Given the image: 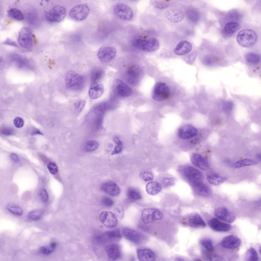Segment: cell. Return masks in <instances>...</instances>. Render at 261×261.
<instances>
[{
  "label": "cell",
  "instance_id": "1",
  "mask_svg": "<svg viewBox=\"0 0 261 261\" xmlns=\"http://www.w3.org/2000/svg\"><path fill=\"white\" fill-rule=\"evenodd\" d=\"M65 80L67 88L70 90L74 91L82 89L85 83L84 77L73 71H70L66 73Z\"/></svg>",
  "mask_w": 261,
  "mask_h": 261
},
{
  "label": "cell",
  "instance_id": "2",
  "mask_svg": "<svg viewBox=\"0 0 261 261\" xmlns=\"http://www.w3.org/2000/svg\"><path fill=\"white\" fill-rule=\"evenodd\" d=\"M257 35L254 31L245 29L240 31L236 36L238 43L241 46L249 47L253 46L257 42Z\"/></svg>",
  "mask_w": 261,
  "mask_h": 261
},
{
  "label": "cell",
  "instance_id": "3",
  "mask_svg": "<svg viewBox=\"0 0 261 261\" xmlns=\"http://www.w3.org/2000/svg\"><path fill=\"white\" fill-rule=\"evenodd\" d=\"M132 45L135 48L144 51L152 52L157 50L159 46L158 40L154 38L147 39H135L132 42Z\"/></svg>",
  "mask_w": 261,
  "mask_h": 261
},
{
  "label": "cell",
  "instance_id": "4",
  "mask_svg": "<svg viewBox=\"0 0 261 261\" xmlns=\"http://www.w3.org/2000/svg\"><path fill=\"white\" fill-rule=\"evenodd\" d=\"M66 13V10L64 7L61 5H55L46 12L45 17L50 22H59L64 19Z\"/></svg>",
  "mask_w": 261,
  "mask_h": 261
},
{
  "label": "cell",
  "instance_id": "5",
  "mask_svg": "<svg viewBox=\"0 0 261 261\" xmlns=\"http://www.w3.org/2000/svg\"><path fill=\"white\" fill-rule=\"evenodd\" d=\"M90 9L86 4H80L75 6L70 10L69 15L73 20L81 21L84 20L88 16Z\"/></svg>",
  "mask_w": 261,
  "mask_h": 261
},
{
  "label": "cell",
  "instance_id": "6",
  "mask_svg": "<svg viewBox=\"0 0 261 261\" xmlns=\"http://www.w3.org/2000/svg\"><path fill=\"white\" fill-rule=\"evenodd\" d=\"M32 32L29 28L24 27L19 30L17 41L20 45L25 49L31 48L33 45Z\"/></svg>",
  "mask_w": 261,
  "mask_h": 261
},
{
  "label": "cell",
  "instance_id": "7",
  "mask_svg": "<svg viewBox=\"0 0 261 261\" xmlns=\"http://www.w3.org/2000/svg\"><path fill=\"white\" fill-rule=\"evenodd\" d=\"M169 95V89L166 84L163 82H158L154 86L152 97L154 100L161 101L168 98Z\"/></svg>",
  "mask_w": 261,
  "mask_h": 261
},
{
  "label": "cell",
  "instance_id": "8",
  "mask_svg": "<svg viewBox=\"0 0 261 261\" xmlns=\"http://www.w3.org/2000/svg\"><path fill=\"white\" fill-rule=\"evenodd\" d=\"M141 67L137 64H134L129 67L126 71V76L128 82L132 85L138 84L140 81L142 74Z\"/></svg>",
  "mask_w": 261,
  "mask_h": 261
},
{
  "label": "cell",
  "instance_id": "9",
  "mask_svg": "<svg viewBox=\"0 0 261 261\" xmlns=\"http://www.w3.org/2000/svg\"><path fill=\"white\" fill-rule=\"evenodd\" d=\"M184 224L191 227H204L206 224L201 217L198 214L193 213L185 216L182 220Z\"/></svg>",
  "mask_w": 261,
  "mask_h": 261
},
{
  "label": "cell",
  "instance_id": "10",
  "mask_svg": "<svg viewBox=\"0 0 261 261\" xmlns=\"http://www.w3.org/2000/svg\"><path fill=\"white\" fill-rule=\"evenodd\" d=\"M141 217L143 223L148 224L161 219L163 215L160 211L157 209L145 208L142 211Z\"/></svg>",
  "mask_w": 261,
  "mask_h": 261
},
{
  "label": "cell",
  "instance_id": "11",
  "mask_svg": "<svg viewBox=\"0 0 261 261\" xmlns=\"http://www.w3.org/2000/svg\"><path fill=\"white\" fill-rule=\"evenodd\" d=\"M116 50L114 47L103 46L99 49L97 54L99 60L103 63H107L111 61L115 57Z\"/></svg>",
  "mask_w": 261,
  "mask_h": 261
},
{
  "label": "cell",
  "instance_id": "12",
  "mask_svg": "<svg viewBox=\"0 0 261 261\" xmlns=\"http://www.w3.org/2000/svg\"><path fill=\"white\" fill-rule=\"evenodd\" d=\"M113 11L114 14L119 18L124 20L131 19L133 16V13L131 9L127 5L118 3L113 7Z\"/></svg>",
  "mask_w": 261,
  "mask_h": 261
},
{
  "label": "cell",
  "instance_id": "13",
  "mask_svg": "<svg viewBox=\"0 0 261 261\" xmlns=\"http://www.w3.org/2000/svg\"><path fill=\"white\" fill-rule=\"evenodd\" d=\"M113 89L119 96L122 97L129 96L132 93L131 88L126 83L118 79L114 80L113 82Z\"/></svg>",
  "mask_w": 261,
  "mask_h": 261
},
{
  "label": "cell",
  "instance_id": "14",
  "mask_svg": "<svg viewBox=\"0 0 261 261\" xmlns=\"http://www.w3.org/2000/svg\"><path fill=\"white\" fill-rule=\"evenodd\" d=\"M99 218L103 225L109 228L114 227L118 223L116 216L110 211L102 212L99 215Z\"/></svg>",
  "mask_w": 261,
  "mask_h": 261
},
{
  "label": "cell",
  "instance_id": "15",
  "mask_svg": "<svg viewBox=\"0 0 261 261\" xmlns=\"http://www.w3.org/2000/svg\"><path fill=\"white\" fill-rule=\"evenodd\" d=\"M182 173L185 177L191 184L200 181L202 178L201 172L198 170L191 166L185 167L182 170Z\"/></svg>",
  "mask_w": 261,
  "mask_h": 261
},
{
  "label": "cell",
  "instance_id": "16",
  "mask_svg": "<svg viewBox=\"0 0 261 261\" xmlns=\"http://www.w3.org/2000/svg\"><path fill=\"white\" fill-rule=\"evenodd\" d=\"M214 214L219 219L228 223H233L236 219L235 215L227 208L224 207H219L216 209Z\"/></svg>",
  "mask_w": 261,
  "mask_h": 261
},
{
  "label": "cell",
  "instance_id": "17",
  "mask_svg": "<svg viewBox=\"0 0 261 261\" xmlns=\"http://www.w3.org/2000/svg\"><path fill=\"white\" fill-rule=\"evenodd\" d=\"M208 224L213 230L218 232H227L230 230L232 227L229 224L222 222L215 218L210 219Z\"/></svg>",
  "mask_w": 261,
  "mask_h": 261
},
{
  "label": "cell",
  "instance_id": "18",
  "mask_svg": "<svg viewBox=\"0 0 261 261\" xmlns=\"http://www.w3.org/2000/svg\"><path fill=\"white\" fill-rule=\"evenodd\" d=\"M197 129L189 125H184L180 127L178 131V136L182 139H187L193 137L198 133Z\"/></svg>",
  "mask_w": 261,
  "mask_h": 261
},
{
  "label": "cell",
  "instance_id": "19",
  "mask_svg": "<svg viewBox=\"0 0 261 261\" xmlns=\"http://www.w3.org/2000/svg\"><path fill=\"white\" fill-rule=\"evenodd\" d=\"M241 243L240 239L238 237L233 235H230L223 239L221 245L226 249H234L238 248Z\"/></svg>",
  "mask_w": 261,
  "mask_h": 261
},
{
  "label": "cell",
  "instance_id": "20",
  "mask_svg": "<svg viewBox=\"0 0 261 261\" xmlns=\"http://www.w3.org/2000/svg\"><path fill=\"white\" fill-rule=\"evenodd\" d=\"M102 190L108 194L113 196L119 195L121 190L118 185L112 181H108L103 183L101 186Z\"/></svg>",
  "mask_w": 261,
  "mask_h": 261
},
{
  "label": "cell",
  "instance_id": "21",
  "mask_svg": "<svg viewBox=\"0 0 261 261\" xmlns=\"http://www.w3.org/2000/svg\"><path fill=\"white\" fill-rule=\"evenodd\" d=\"M165 16L168 20L174 23L181 21L184 17L183 12L176 8H171L167 10L165 13Z\"/></svg>",
  "mask_w": 261,
  "mask_h": 261
},
{
  "label": "cell",
  "instance_id": "22",
  "mask_svg": "<svg viewBox=\"0 0 261 261\" xmlns=\"http://www.w3.org/2000/svg\"><path fill=\"white\" fill-rule=\"evenodd\" d=\"M195 192L198 195L205 197H209L212 194L210 188L201 181L191 184Z\"/></svg>",
  "mask_w": 261,
  "mask_h": 261
},
{
  "label": "cell",
  "instance_id": "23",
  "mask_svg": "<svg viewBox=\"0 0 261 261\" xmlns=\"http://www.w3.org/2000/svg\"><path fill=\"white\" fill-rule=\"evenodd\" d=\"M191 161L194 166L202 170H206L209 167L207 160L199 153H194L192 154L191 157Z\"/></svg>",
  "mask_w": 261,
  "mask_h": 261
},
{
  "label": "cell",
  "instance_id": "24",
  "mask_svg": "<svg viewBox=\"0 0 261 261\" xmlns=\"http://www.w3.org/2000/svg\"><path fill=\"white\" fill-rule=\"evenodd\" d=\"M122 232L124 236L126 239L135 243H139L142 239L141 234L132 229L125 228L123 229Z\"/></svg>",
  "mask_w": 261,
  "mask_h": 261
},
{
  "label": "cell",
  "instance_id": "25",
  "mask_svg": "<svg viewBox=\"0 0 261 261\" xmlns=\"http://www.w3.org/2000/svg\"><path fill=\"white\" fill-rule=\"evenodd\" d=\"M105 250L108 257L111 260H115L121 256L120 248L117 244H113L108 245L105 247Z\"/></svg>",
  "mask_w": 261,
  "mask_h": 261
},
{
  "label": "cell",
  "instance_id": "26",
  "mask_svg": "<svg viewBox=\"0 0 261 261\" xmlns=\"http://www.w3.org/2000/svg\"><path fill=\"white\" fill-rule=\"evenodd\" d=\"M104 92V88L102 84L94 83L92 84L89 90V95L91 99H96L100 97Z\"/></svg>",
  "mask_w": 261,
  "mask_h": 261
},
{
  "label": "cell",
  "instance_id": "27",
  "mask_svg": "<svg viewBox=\"0 0 261 261\" xmlns=\"http://www.w3.org/2000/svg\"><path fill=\"white\" fill-rule=\"evenodd\" d=\"M137 253L138 259L141 261H152L155 260V254L149 249H138Z\"/></svg>",
  "mask_w": 261,
  "mask_h": 261
},
{
  "label": "cell",
  "instance_id": "28",
  "mask_svg": "<svg viewBox=\"0 0 261 261\" xmlns=\"http://www.w3.org/2000/svg\"><path fill=\"white\" fill-rule=\"evenodd\" d=\"M192 49V46L190 42L187 41H184L178 43L174 51L176 54L182 55L188 53Z\"/></svg>",
  "mask_w": 261,
  "mask_h": 261
},
{
  "label": "cell",
  "instance_id": "29",
  "mask_svg": "<svg viewBox=\"0 0 261 261\" xmlns=\"http://www.w3.org/2000/svg\"><path fill=\"white\" fill-rule=\"evenodd\" d=\"M146 191L149 194L153 195L159 193L161 190L160 184L156 181H153L148 183L146 186Z\"/></svg>",
  "mask_w": 261,
  "mask_h": 261
},
{
  "label": "cell",
  "instance_id": "30",
  "mask_svg": "<svg viewBox=\"0 0 261 261\" xmlns=\"http://www.w3.org/2000/svg\"><path fill=\"white\" fill-rule=\"evenodd\" d=\"M207 179L210 184L217 186L223 183L226 180V178L217 174H212L207 176Z\"/></svg>",
  "mask_w": 261,
  "mask_h": 261
},
{
  "label": "cell",
  "instance_id": "31",
  "mask_svg": "<svg viewBox=\"0 0 261 261\" xmlns=\"http://www.w3.org/2000/svg\"><path fill=\"white\" fill-rule=\"evenodd\" d=\"M104 72L101 68L96 67L92 71L91 74V83H98L99 81L103 76Z\"/></svg>",
  "mask_w": 261,
  "mask_h": 261
},
{
  "label": "cell",
  "instance_id": "32",
  "mask_svg": "<svg viewBox=\"0 0 261 261\" xmlns=\"http://www.w3.org/2000/svg\"><path fill=\"white\" fill-rule=\"evenodd\" d=\"M245 58L247 62L253 64L258 63L260 59V56L259 55L252 52L247 53L245 55Z\"/></svg>",
  "mask_w": 261,
  "mask_h": 261
},
{
  "label": "cell",
  "instance_id": "33",
  "mask_svg": "<svg viewBox=\"0 0 261 261\" xmlns=\"http://www.w3.org/2000/svg\"><path fill=\"white\" fill-rule=\"evenodd\" d=\"M8 15L10 18L17 20H22L24 18L23 13L19 9L15 8L10 9L8 12Z\"/></svg>",
  "mask_w": 261,
  "mask_h": 261
},
{
  "label": "cell",
  "instance_id": "34",
  "mask_svg": "<svg viewBox=\"0 0 261 261\" xmlns=\"http://www.w3.org/2000/svg\"><path fill=\"white\" fill-rule=\"evenodd\" d=\"M246 261H258L259 257L256 250L253 247H251L246 251L245 256Z\"/></svg>",
  "mask_w": 261,
  "mask_h": 261
},
{
  "label": "cell",
  "instance_id": "35",
  "mask_svg": "<svg viewBox=\"0 0 261 261\" xmlns=\"http://www.w3.org/2000/svg\"><path fill=\"white\" fill-rule=\"evenodd\" d=\"M186 16L189 21L194 23L197 22L200 18L199 12L197 10L193 9H189L187 11Z\"/></svg>",
  "mask_w": 261,
  "mask_h": 261
},
{
  "label": "cell",
  "instance_id": "36",
  "mask_svg": "<svg viewBox=\"0 0 261 261\" xmlns=\"http://www.w3.org/2000/svg\"><path fill=\"white\" fill-rule=\"evenodd\" d=\"M239 25V24L236 22H229L225 25L224 30L225 32L227 34H232L234 33L238 30Z\"/></svg>",
  "mask_w": 261,
  "mask_h": 261
},
{
  "label": "cell",
  "instance_id": "37",
  "mask_svg": "<svg viewBox=\"0 0 261 261\" xmlns=\"http://www.w3.org/2000/svg\"><path fill=\"white\" fill-rule=\"evenodd\" d=\"M127 195L129 199L133 200H138L142 198L140 192L136 189L132 188L130 187L128 189Z\"/></svg>",
  "mask_w": 261,
  "mask_h": 261
},
{
  "label": "cell",
  "instance_id": "38",
  "mask_svg": "<svg viewBox=\"0 0 261 261\" xmlns=\"http://www.w3.org/2000/svg\"><path fill=\"white\" fill-rule=\"evenodd\" d=\"M255 164V162L253 160L249 158H246L236 162L233 164V167L235 168H238L253 165Z\"/></svg>",
  "mask_w": 261,
  "mask_h": 261
},
{
  "label": "cell",
  "instance_id": "39",
  "mask_svg": "<svg viewBox=\"0 0 261 261\" xmlns=\"http://www.w3.org/2000/svg\"><path fill=\"white\" fill-rule=\"evenodd\" d=\"M6 207L8 211L16 215L20 216L23 214V211L22 209L15 204L9 203L7 205Z\"/></svg>",
  "mask_w": 261,
  "mask_h": 261
},
{
  "label": "cell",
  "instance_id": "40",
  "mask_svg": "<svg viewBox=\"0 0 261 261\" xmlns=\"http://www.w3.org/2000/svg\"><path fill=\"white\" fill-rule=\"evenodd\" d=\"M98 147V144L97 142L94 140H90L85 143L83 149L86 152H90L96 150Z\"/></svg>",
  "mask_w": 261,
  "mask_h": 261
},
{
  "label": "cell",
  "instance_id": "41",
  "mask_svg": "<svg viewBox=\"0 0 261 261\" xmlns=\"http://www.w3.org/2000/svg\"><path fill=\"white\" fill-rule=\"evenodd\" d=\"M56 246V243L53 242L50 243L49 246H43L40 248V252L42 253L48 255L52 252L55 250Z\"/></svg>",
  "mask_w": 261,
  "mask_h": 261
},
{
  "label": "cell",
  "instance_id": "42",
  "mask_svg": "<svg viewBox=\"0 0 261 261\" xmlns=\"http://www.w3.org/2000/svg\"><path fill=\"white\" fill-rule=\"evenodd\" d=\"M106 239H113L120 238L121 235L120 231L115 230L107 231L103 234Z\"/></svg>",
  "mask_w": 261,
  "mask_h": 261
},
{
  "label": "cell",
  "instance_id": "43",
  "mask_svg": "<svg viewBox=\"0 0 261 261\" xmlns=\"http://www.w3.org/2000/svg\"><path fill=\"white\" fill-rule=\"evenodd\" d=\"M202 246L207 251L212 252L213 250V242L209 239L204 238L202 239L200 241Z\"/></svg>",
  "mask_w": 261,
  "mask_h": 261
},
{
  "label": "cell",
  "instance_id": "44",
  "mask_svg": "<svg viewBox=\"0 0 261 261\" xmlns=\"http://www.w3.org/2000/svg\"><path fill=\"white\" fill-rule=\"evenodd\" d=\"M151 3L155 8L159 9L166 8L168 6V3L164 0H153Z\"/></svg>",
  "mask_w": 261,
  "mask_h": 261
},
{
  "label": "cell",
  "instance_id": "45",
  "mask_svg": "<svg viewBox=\"0 0 261 261\" xmlns=\"http://www.w3.org/2000/svg\"><path fill=\"white\" fill-rule=\"evenodd\" d=\"M43 211L41 210H36L30 212L29 213V216L32 220H35L38 219L42 215Z\"/></svg>",
  "mask_w": 261,
  "mask_h": 261
},
{
  "label": "cell",
  "instance_id": "46",
  "mask_svg": "<svg viewBox=\"0 0 261 261\" xmlns=\"http://www.w3.org/2000/svg\"><path fill=\"white\" fill-rule=\"evenodd\" d=\"M141 179L145 181H150L153 179V176L152 174L148 171H144L141 172L140 174Z\"/></svg>",
  "mask_w": 261,
  "mask_h": 261
},
{
  "label": "cell",
  "instance_id": "47",
  "mask_svg": "<svg viewBox=\"0 0 261 261\" xmlns=\"http://www.w3.org/2000/svg\"><path fill=\"white\" fill-rule=\"evenodd\" d=\"M115 215L120 219L123 218L124 215V209L123 207L121 205H118L114 208Z\"/></svg>",
  "mask_w": 261,
  "mask_h": 261
},
{
  "label": "cell",
  "instance_id": "48",
  "mask_svg": "<svg viewBox=\"0 0 261 261\" xmlns=\"http://www.w3.org/2000/svg\"><path fill=\"white\" fill-rule=\"evenodd\" d=\"M227 17L229 20H237L239 19L240 15L239 12L235 10H232L228 13Z\"/></svg>",
  "mask_w": 261,
  "mask_h": 261
},
{
  "label": "cell",
  "instance_id": "49",
  "mask_svg": "<svg viewBox=\"0 0 261 261\" xmlns=\"http://www.w3.org/2000/svg\"><path fill=\"white\" fill-rule=\"evenodd\" d=\"M47 167L49 171L52 174H55L58 172L57 166L56 164L53 162H49L48 164Z\"/></svg>",
  "mask_w": 261,
  "mask_h": 261
},
{
  "label": "cell",
  "instance_id": "50",
  "mask_svg": "<svg viewBox=\"0 0 261 261\" xmlns=\"http://www.w3.org/2000/svg\"><path fill=\"white\" fill-rule=\"evenodd\" d=\"M13 122L15 126L18 128H19L22 127L24 125L23 120L19 117H17L15 118Z\"/></svg>",
  "mask_w": 261,
  "mask_h": 261
},
{
  "label": "cell",
  "instance_id": "51",
  "mask_svg": "<svg viewBox=\"0 0 261 261\" xmlns=\"http://www.w3.org/2000/svg\"><path fill=\"white\" fill-rule=\"evenodd\" d=\"M175 179L173 177L167 178L164 179L162 181L163 186L166 187L173 185L175 183Z\"/></svg>",
  "mask_w": 261,
  "mask_h": 261
},
{
  "label": "cell",
  "instance_id": "52",
  "mask_svg": "<svg viewBox=\"0 0 261 261\" xmlns=\"http://www.w3.org/2000/svg\"><path fill=\"white\" fill-rule=\"evenodd\" d=\"M85 103L86 102L84 100H80L74 103V107L76 109L80 111L84 107Z\"/></svg>",
  "mask_w": 261,
  "mask_h": 261
},
{
  "label": "cell",
  "instance_id": "53",
  "mask_svg": "<svg viewBox=\"0 0 261 261\" xmlns=\"http://www.w3.org/2000/svg\"><path fill=\"white\" fill-rule=\"evenodd\" d=\"M102 201L103 204L107 207L111 206L114 204V202L113 200L110 198L107 197L103 198Z\"/></svg>",
  "mask_w": 261,
  "mask_h": 261
},
{
  "label": "cell",
  "instance_id": "54",
  "mask_svg": "<svg viewBox=\"0 0 261 261\" xmlns=\"http://www.w3.org/2000/svg\"><path fill=\"white\" fill-rule=\"evenodd\" d=\"M40 196L42 201L44 203L46 202L48 198V196L46 190L42 189L40 192Z\"/></svg>",
  "mask_w": 261,
  "mask_h": 261
},
{
  "label": "cell",
  "instance_id": "55",
  "mask_svg": "<svg viewBox=\"0 0 261 261\" xmlns=\"http://www.w3.org/2000/svg\"><path fill=\"white\" fill-rule=\"evenodd\" d=\"M2 134L6 135H12L14 133V130L12 128L9 127H6L3 128L1 130Z\"/></svg>",
  "mask_w": 261,
  "mask_h": 261
},
{
  "label": "cell",
  "instance_id": "56",
  "mask_svg": "<svg viewBox=\"0 0 261 261\" xmlns=\"http://www.w3.org/2000/svg\"><path fill=\"white\" fill-rule=\"evenodd\" d=\"M215 60L214 58L211 56L206 57L205 59V63L208 65H211L213 64L215 62Z\"/></svg>",
  "mask_w": 261,
  "mask_h": 261
},
{
  "label": "cell",
  "instance_id": "57",
  "mask_svg": "<svg viewBox=\"0 0 261 261\" xmlns=\"http://www.w3.org/2000/svg\"><path fill=\"white\" fill-rule=\"evenodd\" d=\"M3 44L14 47H18V44L14 41L8 38L3 43Z\"/></svg>",
  "mask_w": 261,
  "mask_h": 261
},
{
  "label": "cell",
  "instance_id": "58",
  "mask_svg": "<svg viewBox=\"0 0 261 261\" xmlns=\"http://www.w3.org/2000/svg\"><path fill=\"white\" fill-rule=\"evenodd\" d=\"M120 146L117 145L114 148V150L112 152L111 154L113 155L120 152L122 150V147Z\"/></svg>",
  "mask_w": 261,
  "mask_h": 261
},
{
  "label": "cell",
  "instance_id": "59",
  "mask_svg": "<svg viewBox=\"0 0 261 261\" xmlns=\"http://www.w3.org/2000/svg\"><path fill=\"white\" fill-rule=\"evenodd\" d=\"M10 157L11 159L15 162H17L19 161L18 156L14 153H11L10 155Z\"/></svg>",
  "mask_w": 261,
  "mask_h": 261
},
{
  "label": "cell",
  "instance_id": "60",
  "mask_svg": "<svg viewBox=\"0 0 261 261\" xmlns=\"http://www.w3.org/2000/svg\"><path fill=\"white\" fill-rule=\"evenodd\" d=\"M113 140L115 143L118 145L121 146L122 145L121 142L118 137L116 136H114Z\"/></svg>",
  "mask_w": 261,
  "mask_h": 261
},
{
  "label": "cell",
  "instance_id": "61",
  "mask_svg": "<svg viewBox=\"0 0 261 261\" xmlns=\"http://www.w3.org/2000/svg\"><path fill=\"white\" fill-rule=\"evenodd\" d=\"M31 134L32 135L36 134L43 135V134L38 129L36 128L34 129L33 130L31 133Z\"/></svg>",
  "mask_w": 261,
  "mask_h": 261
},
{
  "label": "cell",
  "instance_id": "62",
  "mask_svg": "<svg viewBox=\"0 0 261 261\" xmlns=\"http://www.w3.org/2000/svg\"><path fill=\"white\" fill-rule=\"evenodd\" d=\"M176 260L178 261L184 260L182 259H181L179 258H176Z\"/></svg>",
  "mask_w": 261,
  "mask_h": 261
}]
</instances>
